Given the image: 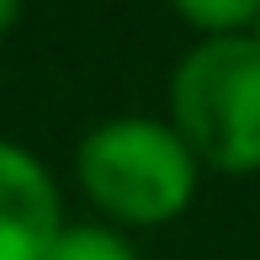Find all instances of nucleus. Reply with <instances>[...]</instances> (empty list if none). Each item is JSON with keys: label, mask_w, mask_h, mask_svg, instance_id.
Masks as SVG:
<instances>
[{"label": "nucleus", "mask_w": 260, "mask_h": 260, "mask_svg": "<svg viewBox=\"0 0 260 260\" xmlns=\"http://www.w3.org/2000/svg\"><path fill=\"white\" fill-rule=\"evenodd\" d=\"M75 186L96 218L117 229H165L186 218L202 186V159L170 117H101L75 144Z\"/></svg>", "instance_id": "1"}, {"label": "nucleus", "mask_w": 260, "mask_h": 260, "mask_svg": "<svg viewBox=\"0 0 260 260\" xmlns=\"http://www.w3.org/2000/svg\"><path fill=\"white\" fill-rule=\"evenodd\" d=\"M165 117L212 175H260V43L250 32L197 38L175 58Z\"/></svg>", "instance_id": "2"}, {"label": "nucleus", "mask_w": 260, "mask_h": 260, "mask_svg": "<svg viewBox=\"0 0 260 260\" xmlns=\"http://www.w3.org/2000/svg\"><path fill=\"white\" fill-rule=\"evenodd\" d=\"M64 223L53 170L27 144L0 138V260H48Z\"/></svg>", "instance_id": "3"}, {"label": "nucleus", "mask_w": 260, "mask_h": 260, "mask_svg": "<svg viewBox=\"0 0 260 260\" xmlns=\"http://www.w3.org/2000/svg\"><path fill=\"white\" fill-rule=\"evenodd\" d=\"M48 260H138V244L117 223L85 218V223H64V234L53 239Z\"/></svg>", "instance_id": "4"}, {"label": "nucleus", "mask_w": 260, "mask_h": 260, "mask_svg": "<svg viewBox=\"0 0 260 260\" xmlns=\"http://www.w3.org/2000/svg\"><path fill=\"white\" fill-rule=\"evenodd\" d=\"M197 38H229V32H250L260 0H165Z\"/></svg>", "instance_id": "5"}, {"label": "nucleus", "mask_w": 260, "mask_h": 260, "mask_svg": "<svg viewBox=\"0 0 260 260\" xmlns=\"http://www.w3.org/2000/svg\"><path fill=\"white\" fill-rule=\"evenodd\" d=\"M21 11H27V0H0V38H11V32H16Z\"/></svg>", "instance_id": "6"}, {"label": "nucleus", "mask_w": 260, "mask_h": 260, "mask_svg": "<svg viewBox=\"0 0 260 260\" xmlns=\"http://www.w3.org/2000/svg\"><path fill=\"white\" fill-rule=\"evenodd\" d=\"M250 38H255V43H260V11H255V21H250Z\"/></svg>", "instance_id": "7"}]
</instances>
